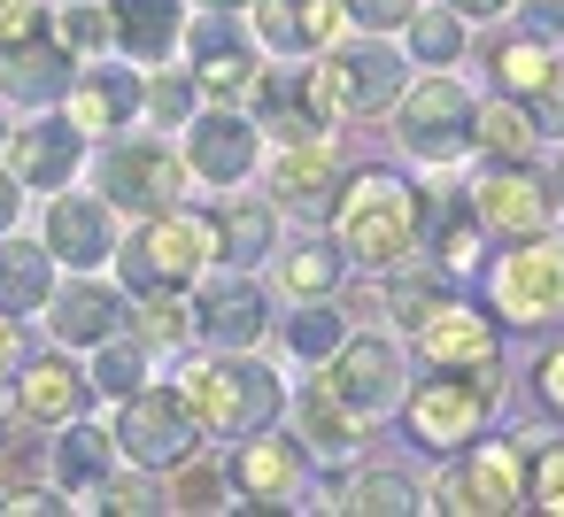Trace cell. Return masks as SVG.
Listing matches in <instances>:
<instances>
[{
  "mask_svg": "<svg viewBox=\"0 0 564 517\" xmlns=\"http://www.w3.org/2000/svg\"><path fill=\"white\" fill-rule=\"evenodd\" d=\"M209 224H217V263H232V271H256L279 248L271 201H225V209H209Z\"/></svg>",
  "mask_w": 564,
  "mask_h": 517,
  "instance_id": "29",
  "label": "cell"
},
{
  "mask_svg": "<svg viewBox=\"0 0 564 517\" xmlns=\"http://www.w3.org/2000/svg\"><path fill=\"white\" fill-rule=\"evenodd\" d=\"M471 124H479V101L456 78H417L394 101V140L417 163H464L471 155Z\"/></svg>",
  "mask_w": 564,
  "mask_h": 517,
  "instance_id": "6",
  "label": "cell"
},
{
  "mask_svg": "<svg viewBox=\"0 0 564 517\" xmlns=\"http://www.w3.org/2000/svg\"><path fill=\"white\" fill-rule=\"evenodd\" d=\"M17 363H24V324H17L9 309H0V378H9Z\"/></svg>",
  "mask_w": 564,
  "mask_h": 517,
  "instance_id": "51",
  "label": "cell"
},
{
  "mask_svg": "<svg viewBox=\"0 0 564 517\" xmlns=\"http://www.w3.org/2000/svg\"><path fill=\"white\" fill-rule=\"evenodd\" d=\"M533 132H556L564 140V63L541 78V94H533Z\"/></svg>",
  "mask_w": 564,
  "mask_h": 517,
  "instance_id": "47",
  "label": "cell"
},
{
  "mask_svg": "<svg viewBox=\"0 0 564 517\" xmlns=\"http://www.w3.org/2000/svg\"><path fill=\"white\" fill-rule=\"evenodd\" d=\"M256 155H263V132H256V117H240L232 101L186 124V170H194L202 186H248V178H256Z\"/></svg>",
  "mask_w": 564,
  "mask_h": 517,
  "instance_id": "14",
  "label": "cell"
},
{
  "mask_svg": "<svg viewBox=\"0 0 564 517\" xmlns=\"http://www.w3.org/2000/svg\"><path fill=\"white\" fill-rule=\"evenodd\" d=\"M63 101H70V124L94 140V132H132V117L148 109V86L140 70H78Z\"/></svg>",
  "mask_w": 564,
  "mask_h": 517,
  "instance_id": "21",
  "label": "cell"
},
{
  "mask_svg": "<svg viewBox=\"0 0 564 517\" xmlns=\"http://www.w3.org/2000/svg\"><path fill=\"white\" fill-rule=\"evenodd\" d=\"M217 263V224L186 217V209H155L140 217L132 240H117V271L132 294H194V278Z\"/></svg>",
  "mask_w": 564,
  "mask_h": 517,
  "instance_id": "3",
  "label": "cell"
},
{
  "mask_svg": "<svg viewBox=\"0 0 564 517\" xmlns=\"http://www.w3.org/2000/svg\"><path fill=\"white\" fill-rule=\"evenodd\" d=\"M78 78V55L55 32H24V40H0V94L17 109H55Z\"/></svg>",
  "mask_w": 564,
  "mask_h": 517,
  "instance_id": "16",
  "label": "cell"
},
{
  "mask_svg": "<svg viewBox=\"0 0 564 517\" xmlns=\"http://www.w3.org/2000/svg\"><path fill=\"white\" fill-rule=\"evenodd\" d=\"M417 348L433 355V371H495V317L487 309H471V301H441L425 324H417Z\"/></svg>",
  "mask_w": 564,
  "mask_h": 517,
  "instance_id": "17",
  "label": "cell"
},
{
  "mask_svg": "<svg viewBox=\"0 0 564 517\" xmlns=\"http://www.w3.org/2000/svg\"><path fill=\"white\" fill-rule=\"evenodd\" d=\"M78 155H86V132H78L70 117H40V124H24V132H9V170H17L24 186H70Z\"/></svg>",
  "mask_w": 564,
  "mask_h": 517,
  "instance_id": "24",
  "label": "cell"
},
{
  "mask_svg": "<svg viewBox=\"0 0 564 517\" xmlns=\"http://www.w3.org/2000/svg\"><path fill=\"white\" fill-rule=\"evenodd\" d=\"M0 509H24V517H32V509H70V502L47 494V486H9V494H0Z\"/></svg>",
  "mask_w": 564,
  "mask_h": 517,
  "instance_id": "50",
  "label": "cell"
},
{
  "mask_svg": "<svg viewBox=\"0 0 564 517\" xmlns=\"http://www.w3.org/2000/svg\"><path fill=\"white\" fill-rule=\"evenodd\" d=\"M294 425H302L294 440H302L317 463H348V455H356V440H364V417L333 394V378H325V371L294 394Z\"/></svg>",
  "mask_w": 564,
  "mask_h": 517,
  "instance_id": "26",
  "label": "cell"
},
{
  "mask_svg": "<svg viewBox=\"0 0 564 517\" xmlns=\"http://www.w3.org/2000/svg\"><path fill=\"white\" fill-rule=\"evenodd\" d=\"M340 278H348L340 240H302V248L279 255V286H286L294 301H325V294H340Z\"/></svg>",
  "mask_w": 564,
  "mask_h": 517,
  "instance_id": "31",
  "label": "cell"
},
{
  "mask_svg": "<svg viewBox=\"0 0 564 517\" xmlns=\"http://www.w3.org/2000/svg\"><path fill=\"white\" fill-rule=\"evenodd\" d=\"M487 70H495V86H502L510 101H533V94H541V78L556 70V55H549V40H541V32H518V40H495Z\"/></svg>",
  "mask_w": 564,
  "mask_h": 517,
  "instance_id": "33",
  "label": "cell"
},
{
  "mask_svg": "<svg viewBox=\"0 0 564 517\" xmlns=\"http://www.w3.org/2000/svg\"><path fill=\"white\" fill-rule=\"evenodd\" d=\"M448 278H456V271H441V263H433V271H402V263H394V271H387V309H394V324L417 332V324L448 301Z\"/></svg>",
  "mask_w": 564,
  "mask_h": 517,
  "instance_id": "35",
  "label": "cell"
},
{
  "mask_svg": "<svg viewBox=\"0 0 564 517\" xmlns=\"http://www.w3.org/2000/svg\"><path fill=\"white\" fill-rule=\"evenodd\" d=\"M402 32H410V55L433 63V70H448V63L464 55V16H456V9H425V0H417V16H410Z\"/></svg>",
  "mask_w": 564,
  "mask_h": 517,
  "instance_id": "39",
  "label": "cell"
},
{
  "mask_svg": "<svg viewBox=\"0 0 564 517\" xmlns=\"http://www.w3.org/2000/svg\"><path fill=\"white\" fill-rule=\"evenodd\" d=\"M333 509H348V517H410V509H425V494L402 471H348Z\"/></svg>",
  "mask_w": 564,
  "mask_h": 517,
  "instance_id": "32",
  "label": "cell"
},
{
  "mask_svg": "<svg viewBox=\"0 0 564 517\" xmlns=\"http://www.w3.org/2000/svg\"><path fill=\"white\" fill-rule=\"evenodd\" d=\"M525 463H533V509H556L564 517V440H541Z\"/></svg>",
  "mask_w": 564,
  "mask_h": 517,
  "instance_id": "44",
  "label": "cell"
},
{
  "mask_svg": "<svg viewBox=\"0 0 564 517\" xmlns=\"http://www.w3.org/2000/svg\"><path fill=\"white\" fill-rule=\"evenodd\" d=\"M448 9H456V16H502L510 0H448Z\"/></svg>",
  "mask_w": 564,
  "mask_h": 517,
  "instance_id": "53",
  "label": "cell"
},
{
  "mask_svg": "<svg viewBox=\"0 0 564 517\" xmlns=\"http://www.w3.org/2000/svg\"><path fill=\"white\" fill-rule=\"evenodd\" d=\"M556 201H564V163H556Z\"/></svg>",
  "mask_w": 564,
  "mask_h": 517,
  "instance_id": "56",
  "label": "cell"
},
{
  "mask_svg": "<svg viewBox=\"0 0 564 517\" xmlns=\"http://www.w3.org/2000/svg\"><path fill=\"white\" fill-rule=\"evenodd\" d=\"M487 301L502 324H556L564 317V240L533 232L487 271Z\"/></svg>",
  "mask_w": 564,
  "mask_h": 517,
  "instance_id": "8",
  "label": "cell"
},
{
  "mask_svg": "<svg viewBox=\"0 0 564 517\" xmlns=\"http://www.w3.org/2000/svg\"><path fill=\"white\" fill-rule=\"evenodd\" d=\"M479 248H487V232H479L471 201H464V194L441 201V209H433V263H441V271H479Z\"/></svg>",
  "mask_w": 564,
  "mask_h": 517,
  "instance_id": "34",
  "label": "cell"
},
{
  "mask_svg": "<svg viewBox=\"0 0 564 517\" xmlns=\"http://www.w3.org/2000/svg\"><path fill=\"white\" fill-rule=\"evenodd\" d=\"M471 147H487L495 163H525V155H533V117L510 109V101H487L479 124H471Z\"/></svg>",
  "mask_w": 564,
  "mask_h": 517,
  "instance_id": "38",
  "label": "cell"
},
{
  "mask_svg": "<svg viewBox=\"0 0 564 517\" xmlns=\"http://www.w3.org/2000/svg\"><path fill=\"white\" fill-rule=\"evenodd\" d=\"M86 402H94V378H86L70 355H32V363H17V417H32V425H70V417H86Z\"/></svg>",
  "mask_w": 564,
  "mask_h": 517,
  "instance_id": "19",
  "label": "cell"
},
{
  "mask_svg": "<svg viewBox=\"0 0 564 517\" xmlns=\"http://www.w3.org/2000/svg\"><path fill=\"white\" fill-rule=\"evenodd\" d=\"M325 378H333V394L371 425V417H387V409H402V348L394 340H379V332H348L340 348H333V363H325Z\"/></svg>",
  "mask_w": 564,
  "mask_h": 517,
  "instance_id": "12",
  "label": "cell"
},
{
  "mask_svg": "<svg viewBox=\"0 0 564 517\" xmlns=\"http://www.w3.org/2000/svg\"><path fill=\"white\" fill-rule=\"evenodd\" d=\"M109 463H117V432L70 417L63 440H55V479H63V494H94V486L109 479Z\"/></svg>",
  "mask_w": 564,
  "mask_h": 517,
  "instance_id": "30",
  "label": "cell"
},
{
  "mask_svg": "<svg viewBox=\"0 0 564 517\" xmlns=\"http://www.w3.org/2000/svg\"><path fill=\"white\" fill-rule=\"evenodd\" d=\"M340 340H348V317L333 309V294L302 301V317H286V355H302V363H333Z\"/></svg>",
  "mask_w": 564,
  "mask_h": 517,
  "instance_id": "37",
  "label": "cell"
},
{
  "mask_svg": "<svg viewBox=\"0 0 564 517\" xmlns=\"http://www.w3.org/2000/svg\"><path fill=\"white\" fill-rule=\"evenodd\" d=\"M17 209H24V178H17L9 163H0V232L17 224Z\"/></svg>",
  "mask_w": 564,
  "mask_h": 517,
  "instance_id": "52",
  "label": "cell"
},
{
  "mask_svg": "<svg viewBox=\"0 0 564 517\" xmlns=\"http://www.w3.org/2000/svg\"><path fill=\"white\" fill-rule=\"evenodd\" d=\"M225 494H232V479H225L217 463H194V455H186L163 502H171V509H186V517H209V509H225Z\"/></svg>",
  "mask_w": 564,
  "mask_h": 517,
  "instance_id": "41",
  "label": "cell"
},
{
  "mask_svg": "<svg viewBox=\"0 0 564 517\" xmlns=\"http://www.w3.org/2000/svg\"><path fill=\"white\" fill-rule=\"evenodd\" d=\"M194 448H202V425L178 386H140L117 402V455H132L140 471H178Z\"/></svg>",
  "mask_w": 564,
  "mask_h": 517,
  "instance_id": "9",
  "label": "cell"
},
{
  "mask_svg": "<svg viewBox=\"0 0 564 517\" xmlns=\"http://www.w3.org/2000/svg\"><path fill=\"white\" fill-rule=\"evenodd\" d=\"M533 24H541V32H556V24H564V0H533Z\"/></svg>",
  "mask_w": 564,
  "mask_h": 517,
  "instance_id": "54",
  "label": "cell"
},
{
  "mask_svg": "<svg viewBox=\"0 0 564 517\" xmlns=\"http://www.w3.org/2000/svg\"><path fill=\"white\" fill-rule=\"evenodd\" d=\"M248 16L271 55H325L340 32V0H248Z\"/></svg>",
  "mask_w": 564,
  "mask_h": 517,
  "instance_id": "20",
  "label": "cell"
},
{
  "mask_svg": "<svg viewBox=\"0 0 564 517\" xmlns=\"http://www.w3.org/2000/svg\"><path fill=\"white\" fill-rule=\"evenodd\" d=\"M47 32H55L70 55H94V47L117 40V24H109L101 9H86V0H70V9H47Z\"/></svg>",
  "mask_w": 564,
  "mask_h": 517,
  "instance_id": "42",
  "label": "cell"
},
{
  "mask_svg": "<svg viewBox=\"0 0 564 517\" xmlns=\"http://www.w3.org/2000/svg\"><path fill=\"white\" fill-rule=\"evenodd\" d=\"M263 324H271V301H263V286H248V278H225V286L194 309V332H202L217 355H248V348L263 340Z\"/></svg>",
  "mask_w": 564,
  "mask_h": 517,
  "instance_id": "25",
  "label": "cell"
},
{
  "mask_svg": "<svg viewBox=\"0 0 564 517\" xmlns=\"http://www.w3.org/2000/svg\"><path fill=\"white\" fill-rule=\"evenodd\" d=\"M94 494H101L94 509H117V517H148V509H171V502H163V494H155V486L140 479V463H132V479H101Z\"/></svg>",
  "mask_w": 564,
  "mask_h": 517,
  "instance_id": "43",
  "label": "cell"
},
{
  "mask_svg": "<svg viewBox=\"0 0 564 517\" xmlns=\"http://www.w3.org/2000/svg\"><path fill=\"white\" fill-rule=\"evenodd\" d=\"M47 255L70 263V271H94L117 255V209L101 194H63L47 209Z\"/></svg>",
  "mask_w": 564,
  "mask_h": 517,
  "instance_id": "18",
  "label": "cell"
},
{
  "mask_svg": "<svg viewBox=\"0 0 564 517\" xmlns=\"http://www.w3.org/2000/svg\"><path fill=\"white\" fill-rule=\"evenodd\" d=\"M109 24H117V47L132 63H171L186 47V9L178 0H117Z\"/></svg>",
  "mask_w": 564,
  "mask_h": 517,
  "instance_id": "27",
  "label": "cell"
},
{
  "mask_svg": "<svg viewBox=\"0 0 564 517\" xmlns=\"http://www.w3.org/2000/svg\"><path fill=\"white\" fill-rule=\"evenodd\" d=\"M178 394H186L202 440H248V432H263V425L286 409V386L256 363V348H248V355L186 363V371H178Z\"/></svg>",
  "mask_w": 564,
  "mask_h": 517,
  "instance_id": "2",
  "label": "cell"
},
{
  "mask_svg": "<svg viewBox=\"0 0 564 517\" xmlns=\"http://www.w3.org/2000/svg\"><path fill=\"white\" fill-rule=\"evenodd\" d=\"M86 378H94V394L124 402V394H140V386H148V348L117 332V340H101V363H94Z\"/></svg>",
  "mask_w": 564,
  "mask_h": 517,
  "instance_id": "40",
  "label": "cell"
},
{
  "mask_svg": "<svg viewBox=\"0 0 564 517\" xmlns=\"http://www.w3.org/2000/svg\"><path fill=\"white\" fill-rule=\"evenodd\" d=\"M487 409H495V371H441V378H425L417 394H402L410 440L433 448V455L471 448L479 425H487Z\"/></svg>",
  "mask_w": 564,
  "mask_h": 517,
  "instance_id": "5",
  "label": "cell"
},
{
  "mask_svg": "<svg viewBox=\"0 0 564 517\" xmlns=\"http://www.w3.org/2000/svg\"><path fill=\"white\" fill-rule=\"evenodd\" d=\"M256 47H240L232 32H225V9H209L202 24H194V86L202 94H217V101H248L256 94Z\"/></svg>",
  "mask_w": 564,
  "mask_h": 517,
  "instance_id": "23",
  "label": "cell"
},
{
  "mask_svg": "<svg viewBox=\"0 0 564 517\" xmlns=\"http://www.w3.org/2000/svg\"><path fill=\"white\" fill-rule=\"evenodd\" d=\"M294 86L333 124V117H379V109H394L410 78H402V55L379 47V32H371L364 47H340V55H317V70H294Z\"/></svg>",
  "mask_w": 564,
  "mask_h": 517,
  "instance_id": "4",
  "label": "cell"
},
{
  "mask_svg": "<svg viewBox=\"0 0 564 517\" xmlns=\"http://www.w3.org/2000/svg\"><path fill=\"white\" fill-rule=\"evenodd\" d=\"M525 502V440H487V448H456V471L448 486L425 502V509H518Z\"/></svg>",
  "mask_w": 564,
  "mask_h": 517,
  "instance_id": "10",
  "label": "cell"
},
{
  "mask_svg": "<svg viewBox=\"0 0 564 517\" xmlns=\"http://www.w3.org/2000/svg\"><path fill=\"white\" fill-rule=\"evenodd\" d=\"M340 178H348V163H340L333 132L279 140V155H271V194H279L286 209H302V217H333V201H340Z\"/></svg>",
  "mask_w": 564,
  "mask_h": 517,
  "instance_id": "15",
  "label": "cell"
},
{
  "mask_svg": "<svg viewBox=\"0 0 564 517\" xmlns=\"http://www.w3.org/2000/svg\"><path fill=\"white\" fill-rule=\"evenodd\" d=\"M0 140H9V124H0Z\"/></svg>",
  "mask_w": 564,
  "mask_h": 517,
  "instance_id": "57",
  "label": "cell"
},
{
  "mask_svg": "<svg viewBox=\"0 0 564 517\" xmlns=\"http://www.w3.org/2000/svg\"><path fill=\"white\" fill-rule=\"evenodd\" d=\"M124 317H132L140 348H186L194 340V301L186 294H140V309H124Z\"/></svg>",
  "mask_w": 564,
  "mask_h": 517,
  "instance_id": "36",
  "label": "cell"
},
{
  "mask_svg": "<svg viewBox=\"0 0 564 517\" xmlns=\"http://www.w3.org/2000/svg\"><path fill=\"white\" fill-rule=\"evenodd\" d=\"M225 479H232V494H240L248 509H302L310 448H302V440H279V432L263 425V432H248V440L232 448Z\"/></svg>",
  "mask_w": 564,
  "mask_h": 517,
  "instance_id": "13",
  "label": "cell"
},
{
  "mask_svg": "<svg viewBox=\"0 0 564 517\" xmlns=\"http://www.w3.org/2000/svg\"><path fill=\"white\" fill-rule=\"evenodd\" d=\"M117 324H124V294L101 278H70L63 294H47V332L63 348H101L117 340Z\"/></svg>",
  "mask_w": 564,
  "mask_h": 517,
  "instance_id": "22",
  "label": "cell"
},
{
  "mask_svg": "<svg viewBox=\"0 0 564 517\" xmlns=\"http://www.w3.org/2000/svg\"><path fill=\"white\" fill-rule=\"evenodd\" d=\"M533 394H541V402L564 417V348H549V355L533 363Z\"/></svg>",
  "mask_w": 564,
  "mask_h": 517,
  "instance_id": "49",
  "label": "cell"
},
{
  "mask_svg": "<svg viewBox=\"0 0 564 517\" xmlns=\"http://www.w3.org/2000/svg\"><path fill=\"white\" fill-rule=\"evenodd\" d=\"M464 201H471V217H479L487 240H533V232L556 224V194L525 163H495L479 186H464Z\"/></svg>",
  "mask_w": 564,
  "mask_h": 517,
  "instance_id": "11",
  "label": "cell"
},
{
  "mask_svg": "<svg viewBox=\"0 0 564 517\" xmlns=\"http://www.w3.org/2000/svg\"><path fill=\"white\" fill-rule=\"evenodd\" d=\"M94 178H101V201H109V209H132V217L178 209V201H186V186H194L186 155H178V147H163V140H117V147H101Z\"/></svg>",
  "mask_w": 564,
  "mask_h": 517,
  "instance_id": "7",
  "label": "cell"
},
{
  "mask_svg": "<svg viewBox=\"0 0 564 517\" xmlns=\"http://www.w3.org/2000/svg\"><path fill=\"white\" fill-rule=\"evenodd\" d=\"M340 16L364 24V32H402L417 16V0H340Z\"/></svg>",
  "mask_w": 564,
  "mask_h": 517,
  "instance_id": "45",
  "label": "cell"
},
{
  "mask_svg": "<svg viewBox=\"0 0 564 517\" xmlns=\"http://www.w3.org/2000/svg\"><path fill=\"white\" fill-rule=\"evenodd\" d=\"M194 9H225L232 16V9H248V0H194Z\"/></svg>",
  "mask_w": 564,
  "mask_h": 517,
  "instance_id": "55",
  "label": "cell"
},
{
  "mask_svg": "<svg viewBox=\"0 0 564 517\" xmlns=\"http://www.w3.org/2000/svg\"><path fill=\"white\" fill-rule=\"evenodd\" d=\"M417 232H425V194L402 178V170H348L340 178V201H333V240L348 263L364 271H394L417 255Z\"/></svg>",
  "mask_w": 564,
  "mask_h": 517,
  "instance_id": "1",
  "label": "cell"
},
{
  "mask_svg": "<svg viewBox=\"0 0 564 517\" xmlns=\"http://www.w3.org/2000/svg\"><path fill=\"white\" fill-rule=\"evenodd\" d=\"M47 294H55V255H47V240H0V309L9 317H32V309H47Z\"/></svg>",
  "mask_w": 564,
  "mask_h": 517,
  "instance_id": "28",
  "label": "cell"
},
{
  "mask_svg": "<svg viewBox=\"0 0 564 517\" xmlns=\"http://www.w3.org/2000/svg\"><path fill=\"white\" fill-rule=\"evenodd\" d=\"M186 86H194V70H178V78H155L148 86V109H155V124H186Z\"/></svg>",
  "mask_w": 564,
  "mask_h": 517,
  "instance_id": "46",
  "label": "cell"
},
{
  "mask_svg": "<svg viewBox=\"0 0 564 517\" xmlns=\"http://www.w3.org/2000/svg\"><path fill=\"white\" fill-rule=\"evenodd\" d=\"M24 32H47V9L40 0H0V40H24Z\"/></svg>",
  "mask_w": 564,
  "mask_h": 517,
  "instance_id": "48",
  "label": "cell"
}]
</instances>
